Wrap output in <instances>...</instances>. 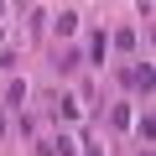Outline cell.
I'll use <instances>...</instances> for the list:
<instances>
[{"label":"cell","mask_w":156,"mask_h":156,"mask_svg":"<svg viewBox=\"0 0 156 156\" xmlns=\"http://www.w3.org/2000/svg\"><path fill=\"white\" fill-rule=\"evenodd\" d=\"M125 83H130V89H140V94H151V83H156V73H151V62H135V68L125 73Z\"/></svg>","instance_id":"6da1fadb"},{"label":"cell","mask_w":156,"mask_h":156,"mask_svg":"<svg viewBox=\"0 0 156 156\" xmlns=\"http://www.w3.org/2000/svg\"><path fill=\"white\" fill-rule=\"evenodd\" d=\"M37 151H42V156H73V151H78V146H73V140H68V135H52V140H42V146H37Z\"/></svg>","instance_id":"7a4b0ae2"},{"label":"cell","mask_w":156,"mask_h":156,"mask_svg":"<svg viewBox=\"0 0 156 156\" xmlns=\"http://www.w3.org/2000/svg\"><path fill=\"white\" fill-rule=\"evenodd\" d=\"M21 99H26V78H11V89H5V104H11V109H21Z\"/></svg>","instance_id":"3957f363"},{"label":"cell","mask_w":156,"mask_h":156,"mask_svg":"<svg viewBox=\"0 0 156 156\" xmlns=\"http://www.w3.org/2000/svg\"><path fill=\"white\" fill-rule=\"evenodd\" d=\"M78 31V11H57V37H73Z\"/></svg>","instance_id":"277c9868"},{"label":"cell","mask_w":156,"mask_h":156,"mask_svg":"<svg viewBox=\"0 0 156 156\" xmlns=\"http://www.w3.org/2000/svg\"><path fill=\"white\" fill-rule=\"evenodd\" d=\"M52 62H57V73H73V68H78V52H73V47H62Z\"/></svg>","instance_id":"5b68a950"},{"label":"cell","mask_w":156,"mask_h":156,"mask_svg":"<svg viewBox=\"0 0 156 156\" xmlns=\"http://www.w3.org/2000/svg\"><path fill=\"white\" fill-rule=\"evenodd\" d=\"M104 47H109V37H104V31H94V37H89V57L99 62V57H104Z\"/></svg>","instance_id":"8992f818"},{"label":"cell","mask_w":156,"mask_h":156,"mask_svg":"<svg viewBox=\"0 0 156 156\" xmlns=\"http://www.w3.org/2000/svg\"><path fill=\"white\" fill-rule=\"evenodd\" d=\"M115 47H120V52H135V31H130V26H125V31H115Z\"/></svg>","instance_id":"52a82bcc"},{"label":"cell","mask_w":156,"mask_h":156,"mask_svg":"<svg viewBox=\"0 0 156 156\" xmlns=\"http://www.w3.org/2000/svg\"><path fill=\"white\" fill-rule=\"evenodd\" d=\"M83 156H104V151H99V146H89V151H83Z\"/></svg>","instance_id":"ba28073f"},{"label":"cell","mask_w":156,"mask_h":156,"mask_svg":"<svg viewBox=\"0 0 156 156\" xmlns=\"http://www.w3.org/2000/svg\"><path fill=\"white\" fill-rule=\"evenodd\" d=\"M0 135H5V109H0Z\"/></svg>","instance_id":"9c48e42d"}]
</instances>
